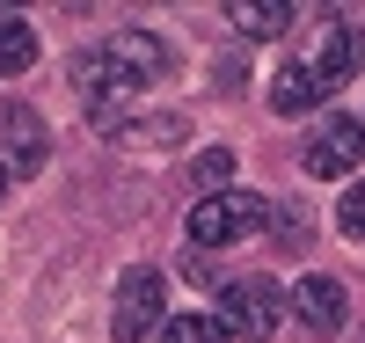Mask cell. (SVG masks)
<instances>
[{
	"instance_id": "1",
	"label": "cell",
	"mask_w": 365,
	"mask_h": 343,
	"mask_svg": "<svg viewBox=\"0 0 365 343\" xmlns=\"http://www.w3.org/2000/svg\"><path fill=\"white\" fill-rule=\"evenodd\" d=\"M168 66H175V51L154 37V29H117V37L73 51V66H66V73H73V88H81L88 117L110 132V124H125V103L139 96V88L168 81Z\"/></svg>"
},
{
	"instance_id": "2",
	"label": "cell",
	"mask_w": 365,
	"mask_h": 343,
	"mask_svg": "<svg viewBox=\"0 0 365 343\" xmlns=\"http://www.w3.org/2000/svg\"><path fill=\"white\" fill-rule=\"evenodd\" d=\"M168 322V277L161 270H125L117 277V300H110V336L117 343H154Z\"/></svg>"
},
{
	"instance_id": "3",
	"label": "cell",
	"mask_w": 365,
	"mask_h": 343,
	"mask_svg": "<svg viewBox=\"0 0 365 343\" xmlns=\"http://www.w3.org/2000/svg\"><path fill=\"white\" fill-rule=\"evenodd\" d=\"M292 314L285 285H270V277H220V322L227 336H278V322Z\"/></svg>"
},
{
	"instance_id": "4",
	"label": "cell",
	"mask_w": 365,
	"mask_h": 343,
	"mask_svg": "<svg viewBox=\"0 0 365 343\" xmlns=\"http://www.w3.org/2000/svg\"><path fill=\"white\" fill-rule=\"evenodd\" d=\"M270 220V205L256 190H220V198H197L190 212V241L197 248H234V241H256Z\"/></svg>"
},
{
	"instance_id": "5",
	"label": "cell",
	"mask_w": 365,
	"mask_h": 343,
	"mask_svg": "<svg viewBox=\"0 0 365 343\" xmlns=\"http://www.w3.org/2000/svg\"><path fill=\"white\" fill-rule=\"evenodd\" d=\"M358 153H365V124L351 117V110H336V117H322L314 124V139H307V175H322V183H351V168H358Z\"/></svg>"
},
{
	"instance_id": "6",
	"label": "cell",
	"mask_w": 365,
	"mask_h": 343,
	"mask_svg": "<svg viewBox=\"0 0 365 343\" xmlns=\"http://www.w3.org/2000/svg\"><path fill=\"white\" fill-rule=\"evenodd\" d=\"M299 66H307L322 88H344L351 73H365V29H358V22H322Z\"/></svg>"
},
{
	"instance_id": "7",
	"label": "cell",
	"mask_w": 365,
	"mask_h": 343,
	"mask_svg": "<svg viewBox=\"0 0 365 343\" xmlns=\"http://www.w3.org/2000/svg\"><path fill=\"white\" fill-rule=\"evenodd\" d=\"M44 153H51L44 117L29 110V103H0V161H8V175H37Z\"/></svg>"
},
{
	"instance_id": "8",
	"label": "cell",
	"mask_w": 365,
	"mask_h": 343,
	"mask_svg": "<svg viewBox=\"0 0 365 343\" xmlns=\"http://www.w3.org/2000/svg\"><path fill=\"white\" fill-rule=\"evenodd\" d=\"M292 322H307L314 336H336L344 329V314H351V300H344V285L336 277H292Z\"/></svg>"
},
{
	"instance_id": "9",
	"label": "cell",
	"mask_w": 365,
	"mask_h": 343,
	"mask_svg": "<svg viewBox=\"0 0 365 343\" xmlns=\"http://www.w3.org/2000/svg\"><path fill=\"white\" fill-rule=\"evenodd\" d=\"M322 96H329V88H322L307 66H299V58H292V66H285L278 81H270V110H278V117H307Z\"/></svg>"
},
{
	"instance_id": "10",
	"label": "cell",
	"mask_w": 365,
	"mask_h": 343,
	"mask_svg": "<svg viewBox=\"0 0 365 343\" xmlns=\"http://www.w3.org/2000/svg\"><path fill=\"white\" fill-rule=\"evenodd\" d=\"M227 22L241 29V37H285L292 8H285V0H227Z\"/></svg>"
},
{
	"instance_id": "11",
	"label": "cell",
	"mask_w": 365,
	"mask_h": 343,
	"mask_svg": "<svg viewBox=\"0 0 365 343\" xmlns=\"http://www.w3.org/2000/svg\"><path fill=\"white\" fill-rule=\"evenodd\" d=\"M29 66H37V29H29V22H0V81H15V73H29Z\"/></svg>"
},
{
	"instance_id": "12",
	"label": "cell",
	"mask_w": 365,
	"mask_h": 343,
	"mask_svg": "<svg viewBox=\"0 0 365 343\" xmlns=\"http://www.w3.org/2000/svg\"><path fill=\"white\" fill-rule=\"evenodd\" d=\"M161 343H227V329L212 314H175V322H161Z\"/></svg>"
},
{
	"instance_id": "13",
	"label": "cell",
	"mask_w": 365,
	"mask_h": 343,
	"mask_svg": "<svg viewBox=\"0 0 365 343\" xmlns=\"http://www.w3.org/2000/svg\"><path fill=\"white\" fill-rule=\"evenodd\" d=\"M190 168H197V183H205V190L220 198V190H227V175H234V146H205Z\"/></svg>"
},
{
	"instance_id": "14",
	"label": "cell",
	"mask_w": 365,
	"mask_h": 343,
	"mask_svg": "<svg viewBox=\"0 0 365 343\" xmlns=\"http://www.w3.org/2000/svg\"><path fill=\"white\" fill-rule=\"evenodd\" d=\"M336 227H344L351 241H365V183H351V190H344V205H336Z\"/></svg>"
},
{
	"instance_id": "15",
	"label": "cell",
	"mask_w": 365,
	"mask_h": 343,
	"mask_svg": "<svg viewBox=\"0 0 365 343\" xmlns=\"http://www.w3.org/2000/svg\"><path fill=\"white\" fill-rule=\"evenodd\" d=\"M0 198H8V168H0Z\"/></svg>"
}]
</instances>
